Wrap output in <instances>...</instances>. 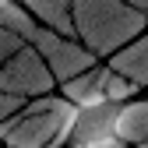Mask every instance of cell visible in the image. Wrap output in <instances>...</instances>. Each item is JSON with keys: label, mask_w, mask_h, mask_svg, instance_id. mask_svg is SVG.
<instances>
[{"label": "cell", "mask_w": 148, "mask_h": 148, "mask_svg": "<svg viewBox=\"0 0 148 148\" xmlns=\"http://www.w3.org/2000/svg\"><path fill=\"white\" fill-rule=\"evenodd\" d=\"M145 99H148L145 88H131V92L106 88L92 99L71 102L64 109V120L49 145H113V141H120L123 116Z\"/></svg>", "instance_id": "obj_1"}]
</instances>
